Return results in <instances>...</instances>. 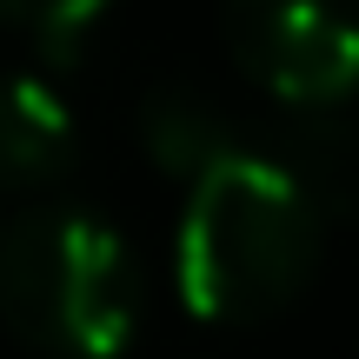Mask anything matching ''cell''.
Here are the masks:
<instances>
[{"label":"cell","mask_w":359,"mask_h":359,"mask_svg":"<svg viewBox=\"0 0 359 359\" xmlns=\"http://www.w3.org/2000/svg\"><path fill=\"white\" fill-rule=\"evenodd\" d=\"M320 213L326 206L253 147L206 167L173 233V286L187 313L213 326L280 313L320 259Z\"/></svg>","instance_id":"6da1fadb"},{"label":"cell","mask_w":359,"mask_h":359,"mask_svg":"<svg viewBox=\"0 0 359 359\" xmlns=\"http://www.w3.org/2000/svg\"><path fill=\"white\" fill-rule=\"evenodd\" d=\"M0 320L53 359H114L140 326V266L100 213L34 206L0 233Z\"/></svg>","instance_id":"7a4b0ae2"},{"label":"cell","mask_w":359,"mask_h":359,"mask_svg":"<svg viewBox=\"0 0 359 359\" xmlns=\"http://www.w3.org/2000/svg\"><path fill=\"white\" fill-rule=\"evenodd\" d=\"M226 47L273 100L326 114L359 93V0H226Z\"/></svg>","instance_id":"3957f363"},{"label":"cell","mask_w":359,"mask_h":359,"mask_svg":"<svg viewBox=\"0 0 359 359\" xmlns=\"http://www.w3.org/2000/svg\"><path fill=\"white\" fill-rule=\"evenodd\" d=\"M74 160V114L34 74H0V187H47Z\"/></svg>","instance_id":"277c9868"},{"label":"cell","mask_w":359,"mask_h":359,"mask_svg":"<svg viewBox=\"0 0 359 359\" xmlns=\"http://www.w3.org/2000/svg\"><path fill=\"white\" fill-rule=\"evenodd\" d=\"M140 147L180 180H200L226 154H240V140H233V127L219 120V107L200 100V93H187V87H154L140 100Z\"/></svg>","instance_id":"5b68a950"},{"label":"cell","mask_w":359,"mask_h":359,"mask_svg":"<svg viewBox=\"0 0 359 359\" xmlns=\"http://www.w3.org/2000/svg\"><path fill=\"white\" fill-rule=\"evenodd\" d=\"M100 7H107V0H0V20L40 34L47 47H67L80 27H93V13H100Z\"/></svg>","instance_id":"8992f818"}]
</instances>
